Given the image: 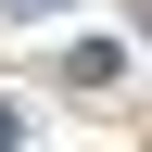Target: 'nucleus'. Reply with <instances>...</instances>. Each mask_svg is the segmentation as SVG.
Listing matches in <instances>:
<instances>
[{
    "mask_svg": "<svg viewBox=\"0 0 152 152\" xmlns=\"http://www.w3.org/2000/svg\"><path fill=\"white\" fill-rule=\"evenodd\" d=\"M13 140H26V114H13V102H0V152H13Z\"/></svg>",
    "mask_w": 152,
    "mask_h": 152,
    "instance_id": "obj_1",
    "label": "nucleus"
},
{
    "mask_svg": "<svg viewBox=\"0 0 152 152\" xmlns=\"http://www.w3.org/2000/svg\"><path fill=\"white\" fill-rule=\"evenodd\" d=\"M13 13H64V0H13Z\"/></svg>",
    "mask_w": 152,
    "mask_h": 152,
    "instance_id": "obj_2",
    "label": "nucleus"
},
{
    "mask_svg": "<svg viewBox=\"0 0 152 152\" xmlns=\"http://www.w3.org/2000/svg\"><path fill=\"white\" fill-rule=\"evenodd\" d=\"M140 38H152V0H140Z\"/></svg>",
    "mask_w": 152,
    "mask_h": 152,
    "instance_id": "obj_3",
    "label": "nucleus"
}]
</instances>
